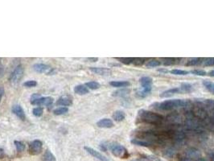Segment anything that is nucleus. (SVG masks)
I'll use <instances>...</instances> for the list:
<instances>
[{"mask_svg": "<svg viewBox=\"0 0 214 161\" xmlns=\"http://www.w3.org/2000/svg\"><path fill=\"white\" fill-rule=\"evenodd\" d=\"M138 119L141 122L155 126L160 125L164 120V117L160 114L143 109L139 110L138 112Z\"/></svg>", "mask_w": 214, "mask_h": 161, "instance_id": "obj_1", "label": "nucleus"}, {"mask_svg": "<svg viewBox=\"0 0 214 161\" xmlns=\"http://www.w3.org/2000/svg\"><path fill=\"white\" fill-rule=\"evenodd\" d=\"M188 100L184 99H170L162 102L158 104L157 108L161 111H172L175 109L184 108L186 106Z\"/></svg>", "mask_w": 214, "mask_h": 161, "instance_id": "obj_2", "label": "nucleus"}, {"mask_svg": "<svg viewBox=\"0 0 214 161\" xmlns=\"http://www.w3.org/2000/svg\"><path fill=\"white\" fill-rule=\"evenodd\" d=\"M23 74H24V69H23V65H21V64L18 65L9 77L10 82L13 85L19 83L23 77Z\"/></svg>", "mask_w": 214, "mask_h": 161, "instance_id": "obj_3", "label": "nucleus"}, {"mask_svg": "<svg viewBox=\"0 0 214 161\" xmlns=\"http://www.w3.org/2000/svg\"><path fill=\"white\" fill-rule=\"evenodd\" d=\"M112 154L116 157L121 159H126L129 156V153L125 147L120 144H113L110 146Z\"/></svg>", "mask_w": 214, "mask_h": 161, "instance_id": "obj_4", "label": "nucleus"}, {"mask_svg": "<svg viewBox=\"0 0 214 161\" xmlns=\"http://www.w3.org/2000/svg\"><path fill=\"white\" fill-rule=\"evenodd\" d=\"M33 70L39 73H45L47 75H54L56 73V70L49 66L48 64L43 63H36L33 65Z\"/></svg>", "mask_w": 214, "mask_h": 161, "instance_id": "obj_5", "label": "nucleus"}, {"mask_svg": "<svg viewBox=\"0 0 214 161\" xmlns=\"http://www.w3.org/2000/svg\"><path fill=\"white\" fill-rule=\"evenodd\" d=\"M43 149V143L39 139H35L31 143L29 146V153L32 156H37L40 154Z\"/></svg>", "mask_w": 214, "mask_h": 161, "instance_id": "obj_6", "label": "nucleus"}, {"mask_svg": "<svg viewBox=\"0 0 214 161\" xmlns=\"http://www.w3.org/2000/svg\"><path fill=\"white\" fill-rule=\"evenodd\" d=\"M139 82L141 84L142 89L150 94L151 89H152V78H150V77H142L139 79Z\"/></svg>", "mask_w": 214, "mask_h": 161, "instance_id": "obj_7", "label": "nucleus"}, {"mask_svg": "<svg viewBox=\"0 0 214 161\" xmlns=\"http://www.w3.org/2000/svg\"><path fill=\"white\" fill-rule=\"evenodd\" d=\"M53 98L51 97H41L36 99V100L31 102L32 105H36V106H49L53 103Z\"/></svg>", "mask_w": 214, "mask_h": 161, "instance_id": "obj_8", "label": "nucleus"}, {"mask_svg": "<svg viewBox=\"0 0 214 161\" xmlns=\"http://www.w3.org/2000/svg\"><path fill=\"white\" fill-rule=\"evenodd\" d=\"M85 150L87 152L89 153V155H91L92 156H93L94 158L97 159L98 160L100 161H110L109 160L108 158H106V156H103L102 153H100L99 151H96L95 149L93 148H92V147H85Z\"/></svg>", "mask_w": 214, "mask_h": 161, "instance_id": "obj_9", "label": "nucleus"}, {"mask_svg": "<svg viewBox=\"0 0 214 161\" xmlns=\"http://www.w3.org/2000/svg\"><path fill=\"white\" fill-rule=\"evenodd\" d=\"M11 111L20 120H22V121H25L26 120L25 112L20 105H14L11 108Z\"/></svg>", "mask_w": 214, "mask_h": 161, "instance_id": "obj_10", "label": "nucleus"}, {"mask_svg": "<svg viewBox=\"0 0 214 161\" xmlns=\"http://www.w3.org/2000/svg\"><path fill=\"white\" fill-rule=\"evenodd\" d=\"M56 105L58 106H62L66 107V106H70L72 105V99L71 96L69 95H64V96H61L59 98L57 102H56Z\"/></svg>", "mask_w": 214, "mask_h": 161, "instance_id": "obj_11", "label": "nucleus"}, {"mask_svg": "<svg viewBox=\"0 0 214 161\" xmlns=\"http://www.w3.org/2000/svg\"><path fill=\"white\" fill-rule=\"evenodd\" d=\"M89 70L92 72L98 75H110L111 73V70L108 68H101V67H90Z\"/></svg>", "mask_w": 214, "mask_h": 161, "instance_id": "obj_12", "label": "nucleus"}, {"mask_svg": "<svg viewBox=\"0 0 214 161\" xmlns=\"http://www.w3.org/2000/svg\"><path fill=\"white\" fill-rule=\"evenodd\" d=\"M180 88H177V87H175V88H171L169 89H167V90H164L163 91L159 94V97H162V98H167V97H171L174 96L176 94H179L180 93Z\"/></svg>", "mask_w": 214, "mask_h": 161, "instance_id": "obj_13", "label": "nucleus"}, {"mask_svg": "<svg viewBox=\"0 0 214 161\" xmlns=\"http://www.w3.org/2000/svg\"><path fill=\"white\" fill-rule=\"evenodd\" d=\"M185 156H187L188 158L191 159V160H198L200 158L201 156V153L200 152V151L196 149V148H188V150L185 151Z\"/></svg>", "mask_w": 214, "mask_h": 161, "instance_id": "obj_14", "label": "nucleus"}, {"mask_svg": "<svg viewBox=\"0 0 214 161\" xmlns=\"http://www.w3.org/2000/svg\"><path fill=\"white\" fill-rule=\"evenodd\" d=\"M97 126L100 128H111L114 124V122L110 119H102L97 122Z\"/></svg>", "mask_w": 214, "mask_h": 161, "instance_id": "obj_15", "label": "nucleus"}, {"mask_svg": "<svg viewBox=\"0 0 214 161\" xmlns=\"http://www.w3.org/2000/svg\"><path fill=\"white\" fill-rule=\"evenodd\" d=\"M167 122H169L171 125L173 126H178L179 124H180L182 122V119H181V117L177 114H171L170 116L167 117Z\"/></svg>", "mask_w": 214, "mask_h": 161, "instance_id": "obj_16", "label": "nucleus"}, {"mask_svg": "<svg viewBox=\"0 0 214 161\" xmlns=\"http://www.w3.org/2000/svg\"><path fill=\"white\" fill-rule=\"evenodd\" d=\"M110 85L115 88H126L131 86V83L127 80H113L110 82Z\"/></svg>", "mask_w": 214, "mask_h": 161, "instance_id": "obj_17", "label": "nucleus"}, {"mask_svg": "<svg viewBox=\"0 0 214 161\" xmlns=\"http://www.w3.org/2000/svg\"><path fill=\"white\" fill-rule=\"evenodd\" d=\"M74 92L78 95H85L89 94V89L85 85H78L74 87Z\"/></svg>", "mask_w": 214, "mask_h": 161, "instance_id": "obj_18", "label": "nucleus"}, {"mask_svg": "<svg viewBox=\"0 0 214 161\" xmlns=\"http://www.w3.org/2000/svg\"><path fill=\"white\" fill-rule=\"evenodd\" d=\"M126 114L125 113L122 111H117L113 114V119L116 122H122L125 119Z\"/></svg>", "mask_w": 214, "mask_h": 161, "instance_id": "obj_19", "label": "nucleus"}, {"mask_svg": "<svg viewBox=\"0 0 214 161\" xmlns=\"http://www.w3.org/2000/svg\"><path fill=\"white\" fill-rule=\"evenodd\" d=\"M130 92H131V90L128 89V88H122V89H118V90H116L115 92H114V93H113V96H114V97H123L129 94Z\"/></svg>", "mask_w": 214, "mask_h": 161, "instance_id": "obj_20", "label": "nucleus"}, {"mask_svg": "<svg viewBox=\"0 0 214 161\" xmlns=\"http://www.w3.org/2000/svg\"><path fill=\"white\" fill-rule=\"evenodd\" d=\"M131 143H133V144L134 145H137V146H140V147H148L151 145V143H149V142L145 141V140H141V139H131Z\"/></svg>", "mask_w": 214, "mask_h": 161, "instance_id": "obj_21", "label": "nucleus"}, {"mask_svg": "<svg viewBox=\"0 0 214 161\" xmlns=\"http://www.w3.org/2000/svg\"><path fill=\"white\" fill-rule=\"evenodd\" d=\"M203 86L205 87V89L209 91L211 94H214V82L209 80H205L203 81Z\"/></svg>", "mask_w": 214, "mask_h": 161, "instance_id": "obj_22", "label": "nucleus"}, {"mask_svg": "<svg viewBox=\"0 0 214 161\" xmlns=\"http://www.w3.org/2000/svg\"><path fill=\"white\" fill-rule=\"evenodd\" d=\"M180 89L183 93H191L193 90V86L190 83H182Z\"/></svg>", "mask_w": 214, "mask_h": 161, "instance_id": "obj_23", "label": "nucleus"}, {"mask_svg": "<svg viewBox=\"0 0 214 161\" xmlns=\"http://www.w3.org/2000/svg\"><path fill=\"white\" fill-rule=\"evenodd\" d=\"M85 86H86L87 88L89 89H92V90H95V89H98L101 87V85L97 81L95 80H92V81H89L86 82Z\"/></svg>", "mask_w": 214, "mask_h": 161, "instance_id": "obj_24", "label": "nucleus"}, {"mask_svg": "<svg viewBox=\"0 0 214 161\" xmlns=\"http://www.w3.org/2000/svg\"><path fill=\"white\" fill-rule=\"evenodd\" d=\"M44 161H56V159L51 151L46 150L44 155Z\"/></svg>", "mask_w": 214, "mask_h": 161, "instance_id": "obj_25", "label": "nucleus"}, {"mask_svg": "<svg viewBox=\"0 0 214 161\" xmlns=\"http://www.w3.org/2000/svg\"><path fill=\"white\" fill-rule=\"evenodd\" d=\"M201 62H202V61H201V59L200 58H197V57H196V58H191L187 61L185 65H186V66H195V65L200 64Z\"/></svg>", "mask_w": 214, "mask_h": 161, "instance_id": "obj_26", "label": "nucleus"}, {"mask_svg": "<svg viewBox=\"0 0 214 161\" xmlns=\"http://www.w3.org/2000/svg\"><path fill=\"white\" fill-rule=\"evenodd\" d=\"M68 112H69L68 107L62 106V107H59V108H56V110H54L53 111V114H55V115H63V114H65Z\"/></svg>", "mask_w": 214, "mask_h": 161, "instance_id": "obj_27", "label": "nucleus"}, {"mask_svg": "<svg viewBox=\"0 0 214 161\" xmlns=\"http://www.w3.org/2000/svg\"><path fill=\"white\" fill-rule=\"evenodd\" d=\"M14 143H15V147H16V150L18 152H23V151L25 150L26 146H25V144L23 143V142L15 140Z\"/></svg>", "mask_w": 214, "mask_h": 161, "instance_id": "obj_28", "label": "nucleus"}, {"mask_svg": "<svg viewBox=\"0 0 214 161\" xmlns=\"http://www.w3.org/2000/svg\"><path fill=\"white\" fill-rule=\"evenodd\" d=\"M161 64V62L158 60H150L146 63V67L147 68H155L158 67Z\"/></svg>", "mask_w": 214, "mask_h": 161, "instance_id": "obj_29", "label": "nucleus"}, {"mask_svg": "<svg viewBox=\"0 0 214 161\" xmlns=\"http://www.w3.org/2000/svg\"><path fill=\"white\" fill-rule=\"evenodd\" d=\"M177 59L175 58H172V57H167V58H164V62H163V64L164 65H166V66H171V65H173V64H176L177 62Z\"/></svg>", "mask_w": 214, "mask_h": 161, "instance_id": "obj_30", "label": "nucleus"}, {"mask_svg": "<svg viewBox=\"0 0 214 161\" xmlns=\"http://www.w3.org/2000/svg\"><path fill=\"white\" fill-rule=\"evenodd\" d=\"M171 73L174 74V75H179V76H185L187 74H188V71L186 70H178V69H174V70H171Z\"/></svg>", "mask_w": 214, "mask_h": 161, "instance_id": "obj_31", "label": "nucleus"}, {"mask_svg": "<svg viewBox=\"0 0 214 161\" xmlns=\"http://www.w3.org/2000/svg\"><path fill=\"white\" fill-rule=\"evenodd\" d=\"M43 112H44V109L40 107V106H38V107H36L32 110V114H33L34 116L36 117H41L43 115Z\"/></svg>", "mask_w": 214, "mask_h": 161, "instance_id": "obj_32", "label": "nucleus"}, {"mask_svg": "<svg viewBox=\"0 0 214 161\" xmlns=\"http://www.w3.org/2000/svg\"><path fill=\"white\" fill-rule=\"evenodd\" d=\"M118 61H120V62H122V64H126V65H129V64H133L134 62V58H131V57H122V58H117Z\"/></svg>", "mask_w": 214, "mask_h": 161, "instance_id": "obj_33", "label": "nucleus"}, {"mask_svg": "<svg viewBox=\"0 0 214 161\" xmlns=\"http://www.w3.org/2000/svg\"><path fill=\"white\" fill-rule=\"evenodd\" d=\"M150 94V93H148L143 89H139V91L136 93V97H139V98H144V97H148V95Z\"/></svg>", "mask_w": 214, "mask_h": 161, "instance_id": "obj_34", "label": "nucleus"}, {"mask_svg": "<svg viewBox=\"0 0 214 161\" xmlns=\"http://www.w3.org/2000/svg\"><path fill=\"white\" fill-rule=\"evenodd\" d=\"M190 72L192 73V74H194V75L201 76V77H204V76H206L208 74L207 72H205V70H193Z\"/></svg>", "mask_w": 214, "mask_h": 161, "instance_id": "obj_35", "label": "nucleus"}, {"mask_svg": "<svg viewBox=\"0 0 214 161\" xmlns=\"http://www.w3.org/2000/svg\"><path fill=\"white\" fill-rule=\"evenodd\" d=\"M145 63V58H134V62L133 64L135 65V66H142V64Z\"/></svg>", "mask_w": 214, "mask_h": 161, "instance_id": "obj_36", "label": "nucleus"}, {"mask_svg": "<svg viewBox=\"0 0 214 161\" xmlns=\"http://www.w3.org/2000/svg\"><path fill=\"white\" fill-rule=\"evenodd\" d=\"M37 86V82L36 80H27L26 82L23 83V86L25 87H28V88H31V87H35V86Z\"/></svg>", "mask_w": 214, "mask_h": 161, "instance_id": "obj_37", "label": "nucleus"}, {"mask_svg": "<svg viewBox=\"0 0 214 161\" xmlns=\"http://www.w3.org/2000/svg\"><path fill=\"white\" fill-rule=\"evenodd\" d=\"M204 63L205 66H213L214 65V58L211 57V58H207L205 61H202Z\"/></svg>", "mask_w": 214, "mask_h": 161, "instance_id": "obj_38", "label": "nucleus"}, {"mask_svg": "<svg viewBox=\"0 0 214 161\" xmlns=\"http://www.w3.org/2000/svg\"><path fill=\"white\" fill-rule=\"evenodd\" d=\"M4 74V67L2 64V59L0 58V78H2Z\"/></svg>", "mask_w": 214, "mask_h": 161, "instance_id": "obj_39", "label": "nucleus"}, {"mask_svg": "<svg viewBox=\"0 0 214 161\" xmlns=\"http://www.w3.org/2000/svg\"><path fill=\"white\" fill-rule=\"evenodd\" d=\"M39 97H41V96L38 94H34L31 95V102H33V101L36 100V99H38Z\"/></svg>", "mask_w": 214, "mask_h": 161, "instance_id": "obj_40", "label": "nucleus"}, {"mask_svg": "<svg viewBox=\"0 0 214 161\" xmlns=\"http://www.w3.org/2000/svg\"><path fill=\"white\" fill-rule=\"evenodd\" d=\"M179 161H194L193 160H191V159L188 158L187 156H182V157H180L178 159Z\"/></svg>", "mask_w": 214, "mask_h": 161, "instance_id": "obj_41", "label": "nucleus"}, {"mask_svg": "<svg viewBox=\"0 0 214 161\" xmlns=\"http://www.w3.org/2000/svg\"><path fill=\"white\" fill-rule=\"evenodd\" d=\"M107 147H108V145L106 144V143H102V144L100 145V148L102 149V151H106L107 150Z\"/></svg>", "mask_w": 214, "mask_h": 161, "instance_id": "obj_42", "label": "nucleus"}, {"mask_svg": "<svg viewBox=\"0 0 214 161\" xmlns=\"http://www.w3.org/2000/svg\"><path fill=\"white\" fill-rule=\"evenodd\" d=\"M5 156V153H4V150H3L2 147H0V159H3Z\"/></svg>", "mask_w": 214, "mask_h": 161, "instance_id": "obj_43", "label": "nucleus"}, {"mask_svg": "<svg viewBox=\"0 0 214 161\" xmlns=\"http://www.w3.org/2000/svg\"><path fill=\"white\" fill-rule=\"evenodd\" d=\"M158 71L159 72H162V73H164H164H167V72H169L168 70H166V69H164H164H158Z\"/></svg>", "mask_w": 214, "mask_h": 161, "instance_id": "obj_44", "label": "nucleus"}, {"mask_svg": "<svg viewBox=\"0 0 214 161\" xmlns=\"http://www.w3.org/2000/svg\"><path fill=\"white\" fill-rule=\"evenodd\" d=\"M87 60L91 61V62H96V61H98V58H97V57H89V58H88Z\"/></svg>", "mask_w": 214, "mask_h": 161, "instance_id": "obj_45", "label": "nucleus"}, {"mask_svg": "<svg viewBox=\"0 0 214 161\" xmlns=\"http://www.w3.org/2000/svg\"><path fill=\"white\" fill-rule=\"evenodd\" d=\"M3 94H4V89L3 88H0V102L2 100V97H3Z\"/></svg>", "mask_w": 214, "mask_h": 161, "instance_id": "obj_46", "label": "nucleus"}, {"mask_svg": "<svg viewBox=\"0 0 214 161\" xmlns=\"http://www.w3.org/2000/svg\"><path fill=\"white\" fill-rule=\"evenodd\" d=\"M209 75L210 76V77H213V78H214V70H211V71H210V72H209Z\"/></svg>", "mask_w": 214, "mask_h": 161, "instance_id": "obj_47", "label": "nucleus"}, {"mask_svg": "<svg viewBox=\"0 0 214 161\" xmlns=\"http://www.w3.org/2000/svg\"><path fill=\"white\" fill-rule=\"evenodd\" d=\"M195 161H206V160H204V159L200 158V159H198V160H196Z\"/></svg>", "mask_w": 214, "mask_h": 161, "instance_id": "obj_48", "label": "nucleus"}, {"mask_svg": "<svg viewBox=\"0 0 214 161\" xmlns=\"http://www.w3.org/2000/svg\"><path fill=\"white\" fill-rule=\"evenodd\" d=\"M213 161H214V156H213Z\"/></svg>", "mask_w": 214, "mask_h": 161, "instance_id": "obj_49", "label": "nucleus"}, {"mask_svg": "<svg viewBox=\"0 0 214 161\" xmlns=\"http://www.w3.org/2000/svg\"><path fill=\"white\" fill-rule=\"evenodd\" d=\"M134 161H139V160H134Z\"/></svg>", "mask_w": 214, "mask_h": 161, "instance_id": "obj_50", "label": "nucleus"}]
</instances>
